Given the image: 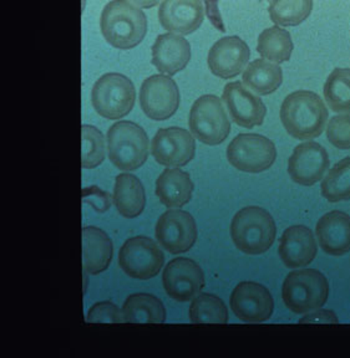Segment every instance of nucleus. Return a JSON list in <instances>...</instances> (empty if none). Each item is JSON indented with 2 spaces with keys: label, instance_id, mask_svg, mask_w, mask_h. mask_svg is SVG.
Returning a JSON list of instances; mask_svg holds the SVG:
<instances>
[{
  "label": "nucleus",
  "instance_id": "473e14b6",
  "mask_svg": "<svg viewBox=\"0 0 350 358\" xmlns=\"http://www.w3.org/2000/svg\"><path fill=\"white\" fill-rule=\"evenodd\" d=\"M327 138L338 150H350V116L339 115L330 118Z\"/></svg>",
  "mask_w": 350,
  "mask_h": 358
},
{
  "label": "nucleus",
  "instance_id": "c85d7f7f",
  "mask_svg": "<svg viewBox=\"0 0 350 358\" xmlns=\"http://www.w3.org/2000/svg\"><path fill=\"white\" fill-rule=\"evenodd\" d=\"M313 9V0H270V17L278 27H297L307 20Z\"/></svg>",
  "mask_w": 350,
  "mask_h": 358
},
{
  "label": "nucleus",
  "instance_id": "423d86ee",
  "mask_svg": "<svg viewBox=\"0 0 350 358\" xmlns=\"http://www.w3.org/2000/svg\"><path fill=\"white\" fill-rule=\"evenodd\" d=\"M136 90L130 78L110 73L97 80L91 91L95 111L106 120H121L135 106Z\"/></svg>",
  "mask_w": 350,
  "mask_h": 358
},
{
  "label": "nucleus",
  "instance_id": "2f4dec72",
  "mask_svg": "<svg viewBox=\"0 0 350 358\" xmlns=\"http://www.w3.org/2000/svg\"><path fill=\"white\" fill-rule=\"evenodd\" d=\"M81 164L83 168L92 169L100 166L105 159V140L99 129L84 124L81 127Z\"/></svg>",
  "mask_w": 350,
  "mask_h": 358
},
{
  "label": "nucleus",
  "instance_id": "7ed1b4c3",
  "mask_svg": "<svg viewBox=\"0 0 350 358\" xmlns=\"http://www.w3.org/2000/svg\"><path fill=\"white\" fill-rule=\"evenodd\" d=\"M231 236L241 252L260 255L273 245L277 236V227L271 214L265 209L243 208L232 219Z\"/></svg>",
  "mask_w": 350,
  "mask_h": 358
},
{
  "label": "nucleus",
  "instance_id": "a211bd4d",
  "mask_svg": "<svg viewBox=\"0 0 350 358\" xmlns=\"http://www.w3.org/2000/svg\"><path fill=\"white\" fill-rule=\"evenodd\" d=\"M202 0H164L158 10V20L171 33L188 35L204 22Z\"/></svg>",
  "mask_w": 350,
  "mask_h": 358
},
{
  "label": "nucleus",
  "instance_id": "c756f323",
  "mask_svg": "<svg viewBox=\"0 0 350 358\" xmlns=\"http://www.w3.org/2000/svg\"><path fill=\"white\" fill-rule=\"evenodd\" d=\"M192 324H228V310L220 297L212 294H200L190 306Z\"/></svg>",
  "mask_w": 350,
  "mask_h": 358
},
{
  "label": "nucleus",
  "instance_id": "a878e982",
  "mask_svg": "<svg viewBox=\"0 0 350 358\" xmlns=\"http://www.w3.org/2000/svg\"><path fill=\"white\" fill-rule=\"evenodd\" d=\"M243 84L260 96L276 92L283 83V71L276 62L257 59L243 73Z\"/></svg>",
  "mask_w": 350,
  "mask_h": 358
},
{
  "label": "nucleus",
  "instance_id": "b1692460",
  "mask_svg": "<svg viewBox=\"0 0 350 358\" xmlns=\"http://www.w3.org/2000/svg\"><path fill=\"white\" fill-rule=\"evenodd\" d=\"M113 204L125 218L139 217L146 204V194L141 180L129 173L116 177L113 187Z\"/></svg>",
  "mask_w": 350,
  "mask_h": 358
},
{
  "label": "nucleus",
  "instance_id": "20e7f679",
  "mask_svg": "<svg viewBox=\"0 0 350 358\" xmlns=\"http://www.w3.org/2000/svg\"><path fill=\"white\" fill-rule=\"evenodd\" d=\"M329 284L316 268H300L292 271L283 282L284 305L294 313H312L326 305Z\"/></svg>",
  "mask_w": 350,
  "mask_h": 358
},
{
  "label": "nucleus",
  "instance_id": "6e6552de",
  "mask_svg": "<svg viewBox=\"0 0 350 358\" xmlns=\"http://www.w3.org/2000/svg\"><path fill=\"white\" fill-rule=\"evenodd\" d=\"M227 159L238 171L260 173L273 166L277 158L276 145L270 138L255 134H241L227 147Z\"/></svg>",
  "mask_w": 350,
  "mask_h": 358
},
{
  "label": "nucleus",
  "instance_id": "2eb2a0df",
  "mask_svg": "<svg viewBox=\"0 0 350 358\" xmlns=\"http://www.w3.org/2000/svg\"><path fill=\"white\" fill-rule=\"evenodd\" d=\"M329 164L327 150L316 142L307 141L297 145L289 157V177L298 185L311 187L323 179Z\"/></svg>",
  "mask_w": 350,
  "mask_h": 358
},
{
  "label": "nucleus",
  "instance_id": "9d476101",
  "mask_svg": "<svg viewBox=\"0 0 350 358\" xmlns=\"http://www.w3.org/2000/svg\"><path fill=\"white\" fill-rule=\"evenodd\" d=\"M140 105L147 117L164 121L172 117L180 106L177 84L167 75H153L142 83Z\"/></svg>",
  "mask_w": 350,
  "mask_h": 358
},
{
  "label": "nucleus",
  "instance_id": "4468645a",
  "mask_svg": "<svg viewBox=\"0 0 350 358\" xmlns=\"http://www.w3.org/2000/svg\"><path fill=\"white\" fill-rule=\"evenodd\" d=\"M151 153L162 166L183 167L192 161L196 142L192 134L181 127L160 129L153 137Z\"/></svg>",
  "mask_w": 350,
  "mask_h": 358
},
{
  "label": "nucleus",
  "instance_id": "72a5a7b5",
  "mask_svg": "<svg viewBox=\"0 0 350 358\" xmlns=\"http://www.w3.org/2000/svg\"><path fill=\"white\" fill-rule=\"evenodd\" d=\"M86 322L91 324H120L124 322L122 319V311L110 301L97 302L91 306Z\"/></svg>",
  "mask_w": 350,
  "mask_h": 358
},
{
  "label": "nucleus",
  "instance_id": "0eeeda50",
  "mask_svg": "<svg viewBox=\"0 0 350 358\" xmlns=\"http://www.w3.org/2000/svg\"><path fill=\"white\" fill-rule=\"evenodd\" d=\"M190 129L196 140L207 145L223 143L231 132V122L222 101L215 95L201 96L190 112Z\"/></svg>",
  "mask_w": 350,
  "mask_h": 358
},
{
  "label": "nucleus",
  "instance_id": "e433bc0d",
  "mask_svg": "<svg viewBox=\"0 0 350 358\" xmlns=\"http://www.w3.org/2000/svg\"><path fill=\"white\" fill-rule=\"evenodd\" d=\"M127 1L134 3L135 6L144 8V9H150V8L158 6L161 0H127Z\"/></svg>",
  "mask_w": 350,
  "mask_h": 358
},
{
  "label": "nucleus",
  "instance_id": "6ab92c4d",
  "mask_svg": "<svg viewBox=\"0 0 350 358\" xmlns=\"http://www.w3.org/2000/svg\"><path fill=\"white\" fill-rule=\"evenodd\" d=\"M278 252L287 268H304L316 259L318 252L314 235L304 225L289 227L279 239Z\"/></svg>",
  "mask_w": 350,
  "mask_h": 358
},
{
  "label": "nucleus",
  "instance_id": "7c9ffc66",
  "mask_svg": "<svg viewBox=\"0 0 350 358\" xmlns=\"http://www.w3.org/2000/svg\"><path fill=\"white\" fill-rule=\"evenodd\" d=\"M322 196L330 203L350 199V157L337 163L323 179Z\"/></svg>",
  "mask_w": 350,
  "mask_h": 358
},
{
  "label": "nucleus",
  "instance_id": "ddd939ff",
  "mask_svg": "<svg viewBox=\"0 0 350 358\" xmlns=\"http://www.w3.org/2000/svg\"><path fill=\"white\" fill-rule=\"evenodd\" d=\"M164 291L176 301L192 300L202 291L204 274L201 266L192 259H172L164 268L162 275Z\"/></svg>",
  "mask_w": 350,
  "mask_h": 358
},
{
  "label": "nucleus",
  "instance_id": "f3484780",
  "mask_svg": "<svg viewBox=\"0 0 350 358\" xmlns=\"http://www.w3.org/2000/svg\"><path fill=\"white\" fill-rule=\"evenodd\" d=\"M248 60V45L238 36H226L217 40L207 57L211 73L225 80L236 78L242 73Z\"/></svg>",
  "mask_w": 350,
  "mask_h": 358
},
{
  "label": "nucleus",
  "instance_id": "5701e85b",
  "mask_svg": "<svg viewBox=\"0 0 350 358\" xmlns=\"http://www.w3.org/2000/svg\"><path fill=\"white\" fill-rule=\"evenodd\" d=\"M193 182L190 174L177 167L166 168L156 180V196L167 208H180L191 201Z\"/></svg>",
  "mask_w": 350,
  "mask_h": 358
},
{
  "label": "nucleus",
  "instance_id": "f03ea898",
  "mask_svg": "<svg viewBox=\"0 0 350 358\" xmlns=\"http://www.w3.org/2000/svg\"><path fill=\"white\" fill-rule=\"evenodd\" d=\"M100 28L111 46L119 50H130L146 35V15L127 0H113L102 10Z\"/></svg>",
  "mask_w": 350,
  "mask_h": 358
},
{
  "label": "nucleus",
  "instance_id": "393cba45",
  "mask_svg": "<svg viewBox=\"0 0 350 358\" xmlns=\"http://www.w3.org/2000/svg\"><path fill=\"white\" fill-rule=\"evenodd\" d=\"M124 322L130 324H162L166 320L164 303L150 294H134L122 306Z\"/></svg>",
  "mask_w": 350,
  "mask_h": 358
},
{
  "label": "nucleus",
  "instance_id": "4be33fe9",
  "mask_svg": "<svg viewBox=\"0 0 350 358\" xmlns=\"http://www.w3.org/2000/svg\"><path fill=\"white\" fill-rule=\"evenodd\" d=\"M113 248L104 230L95 227L83 228V265L85 274L97 275L110 266Z\"/></svg>",
  "mask_w": 350,
  "mask_h": 358
},
{
  "label": "nucleus",
  "instance_id": "f8f14e48",
  "mask_svg": "<svg viewBox=\"0 0 350 358\" xmlns=\"http://www.w3.org/2000/svg\"><path fill=\"white\" fill-rule=\"evenodd\" d=\"M230 305L237 319L247 324L268 321L274 310L270 290L254 281L239 282L232 291Z\"/></svg>",
  "mask_w": 350,
  "mask_h": 358
},
{
  "label": "nucleus",
  "instance_id": "bb28decb",
  "mask_svg": "<svg viewBox=\"0 0 350 358\" xmlns=\"http://www.w3.org/2000/svg\"><path fill=\"white\" fill-rule=\"evenodd\" d=\"M257 51L260 55L276 64L288 62L293 51V41L290 34L284 29L274 25L260 34Z\"/></svg>",
  "mask_w": 350,
  "mask_h": 358
},
{
  "label": "nucleus",
  "instance_id": "9b49d317",
  "mask_svg": "<svg viewBox=\"0 0 350 358\" xmlns=\"http://www.w3.org/2000/svg\"><path fill=\"white\" fill-rule=\"evenodd\" d=\"M158 244L171 254L186 252L197 241V225L190 213L178 208L164 212L156 224Z\"/></svg>",
  "mask_w": 350,
  "mask_h": 358
},
{
  "label": "nucleus",
  "instance_id": "cd10ccee",
  "mask_svg": "<svg viewBox=\"0 0 350 358\" xmlns=\"http://www.w3.org/2000/svg\"><path fill=\"white\" fill-rule=\"evenodd\" d=\"M329 108L337 113H350V69L338 67L328 76L323 87Z\"/></svg>",
  "mask_w": 350,
  "mask_h": 358
},
{
  "label": "nucleus",
  "instance_id": "f257e3e1",
  "mask_svg": "<svg viewBox=\"0 0 350 358\" xmlns=\"http://www.w3.org/2000/svg\"><path fill=\"white\" fill-rule=\"evenodd\" d=\"M328 113L321 96L312 91H295L286 97L281 106L284 129L297 140H313L326 129Z\"/></svg>",
  "mask_w": 350,
  "mask_h": 358
},
{
  "label": "nucleus",
  "instance_id": "c9c22d12",
  "mask_svg": "<svg viewBox=\"0 0 350 358\" xmlns=\"http://www.w3.org/2000/svg\"><path fill=\"white\" fill-rule=\"evenodd\" d=\"M206 3V8H207V15L212 24L215 25L216 28L220 29L222 33L226 31V28L222 24V17H220V11H218V0H204Z\"/></svg>",
  "mask_w": 350,
  "mask_h": 358
},
{
  "label": "nucleus",
  "instance_id": "412c9836",
  "mask_svg": "<svg viewBox=\"0 0 350 358\" xmlns=\"http://www.w3.org/2000/svg\"><path fill=\"white\" fill-rule=\"evenodd\" d=\"M316 239L328 255L342 257L350 252V217L344 212L333 210L318 220Z\"/></svg>",
  "mask_w": 350,
  "mask_h": 358
},
{
  "label": "nucleus",
  "instance_id": "dca6fc26",
  "mask_svg": "<svg viewBox=\"0 0 350 358\" xmlns=\"http://www.w3.org/2000/svg\"><path fill=\"white\" fill-rule=\"evenodd\" d=\"M222 100L225 101L233 122L243 129H253L265 122L266 105L241 83L227 84Z\"/></svg>",
  "mask_w": 350,
  "mask_h": 358
},
{
  "label": "nucleus",
  "instance_id": "1a4fd4ad",
  "mask_svg": "<svg viewBox=\"0 0 350 358\" xmlns=\"http://www.w3.org/2000/svg\"><path fill=\"white\" fill-rule=\"evenodd\" d=\"M164 252L156 241L135 236L125 241L119 252V265L132 279H153L164 266Z\"/></svg>",
  "mask_w": 350,
  "mask_h": 358
},
{
  "label": "nucleus",
  "instance_id": "39448f33",
  "mask_svg": "<svg viewBox=\"0 0 350 358\" xmlns=\"http://www.w3.org/2000/svg\"><path fill=\"white\" fill-rule=\"evenodd\" d=\"M108 159L121 171H136L148 157V137L137 123L119 121L108 131Z\"/></svg>",
  "mask_w": 350,
  "mask_h": 358
},
{
  "label": "nucleus",
  "instance_id": "f704fd0d",
  "mask_svg": "<svg viewBox=\"0 0 350 358\" xmlns=\"http://www.w3.org/2000/svg\"><path fill=\"white\" fill-rule=\"evenodd\" d=\"M312 324V322H323V324H338L339 320L333 311L329 310H314V313L305 315L303 319L300 320V324Z\"/></svg>",
  "mask_w": 350,
  "mask_h": 358
},
{
  "label": "nucleus",
  "instance_id": "aec40b11",
  "mask_svg": "<svg viewBox=\"0 0 350 358\" xmlns=\"http://www.w3.org/2000/svg\"><path fill=\"white\" fill-rule=\"evenodd\" d=\"M151 50L153 66L169 76L182 71L191 59V45L178 34L158 35Z\"/></svg>",
  "mask_w": 350,
  "mask_h": 358
}]
</instances>
